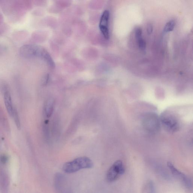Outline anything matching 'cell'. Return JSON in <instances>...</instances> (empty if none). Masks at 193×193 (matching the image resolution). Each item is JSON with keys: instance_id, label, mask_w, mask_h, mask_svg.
Here are the masks:
<instances>
[{"instance_id": "cell-1", "label": "cell", "mask_w": 193, "mask_h": 193, "mask_svg": "<svg viewBox=\"0 0 193 193\" xmlns=\"http://www.w3.org/2000/svg\"><path fill=\"white\" fill-rule=\"evenodd\" d=\"M94 164L92 160L87 157H81L75 159L63 165V169L66 173H74L82 169L91 168Z\"/></svg>"}, {"instance_id": "cell-13", "label": "cell", "mask_w": 193, "mask_h": 193, "mask_svg": "<svg viewBox=\"0 0 193 193\" xmlns=\"http://www.w3.org/2000/svg\"><path fill=\"white\" fill-rule=\"evenodd\" d=\"M8 160V156L2 154L0 155V163L2 164H6Z\"/></svg>"}, {"instance_id": "cell-15", "label": "cell", "mask_w": 193, "mask_h": 193, "mask_svg": "<svg viewBox=\"0 0 193 193\" xmlns=\"http://www.w3.org/2000/svg\"><path fill=\"white\" fill-rule=\"evenodd\" d=\"M153 26L151 24L148 25L147 27V32L148 35H151L153 32Z\"/></svg>"}, {"instance_id": "cell-8", "label": "cell", "mask_w": 193, "mask_h": 193, "mask_svg": "<svg viewBox=\"0 0 193 193\" xmlns=\"http://www.w3.org/2000/svg\"><path fill=\"white\" fill-rule=\"evenodd\" d=\"M54 103L53 100L50 98L48 100L46 104L45 107V114L47 117H50L52 114L54 108Z\"/></svg>"}, {"instance_id": "cell-11", "label": "cell", "mask_w": 193, "mask_h": 193, "mask_svg": "<svg viewBox=\"0 0 193 193\" xmlns=\"http://www.w3.org/2000/svg\"><path fill=\"white\" fill-rule=\"evenodd\" d=\"M13 117L14 119L15 123L16 124L17 129L20 130L21 128V124H20V118L18 112L16 108H14Z\"/></svg>"}, {"instance_id": "cell-4", "label": "cell", "mask_w": 193, "mask_h": 193, "mask_svg": "<svg viewBox=\"0 0 193 193\" xmlns=\"http://www.w3.org/2000/svg\"><path fill=\"white\" fill-rule=\"evenodd\" d=\"M162 123L167 130L173 132L179 127V123L176 117L170 114H164L161 116Z\"/></svg>"}, {"instance_id": "cell-5", "label": "cell", "mask_w": 193, "mask_h": 193, "mask_svg": "<svg viewBox=\"0 0 193 193\" xmlns=\"http://www.w3.org/2000/svg\"><path fill=\"white\" fill-rule=\"evenodd\" d=\"M110 13L108 10H105L101 16L99 24V28L102 34L106 39H108L110 34L108 29V22Z\"/></svg>"}, {"instance_id": "cell-3", "label": "cell", "mask_w": 193, "mask_h": 193, "mask_svg": "<svg viewBox=\"0 0 193 193\" xmlns=\"http://www.w3.org/2000/svg\"><path fill=\"white\" fill-rule=\"evenodd\" d=\"M167 166L173 176L179 179L186 188H191L192 187V183L191 179L185 173H182L175 167L170 162L167 163Z\"/></svg>"}, {"instance_id": "cell-14", "label": "cell", "mask_w": 193, "mask_h": 193, "mask_svg": "<svg viewBox=\"0 0 193 193\" xmlns=\"http://www.w3.org/2000/svg\"><path fill=\"white\" fill-rule=\"evenodd\" d=\"M142 29L140 28H138L135 31V37L137 40L142 38Z\"/></svg>"}, {"instance_id": "cell-10", "label": "cell", "mask_w": 193, "mask_h": 193, "mask_svg": "<svg viewBox=\"0 0 193 193\" xmlns=\"http://www.w3.org/2000/svg\"><path fill=\"white\" fill-rule=\"evenodd\" d=\"M175 26V22L173 20L168 22L164 26L163 32L164 33H167L168 32H172Z\"/></svg>"}, {"instance_id": "cell-7", "label": "cell", "mask_w": 193, "mask_h": 193, "mask_svg": "<svg viewBox=\"0 0 193 193\" xmlns=\"http://www.w3.org/2000/svg\"><path fill=\"white\" fill-rule=\"evenodd\" d=\"M4 101L8 114L11 117H13L14 108L13 107L11 95L8 91L4 93Z\"/></svg>"}, {"instance_id": "cell-6", "label": "cell", "mask_w": 193, "mask_h": 193, "mask_svg": "<svg viewBox=\"0 0 193 193\" xmlns=\"http://www.w3.org/2000/svg\"><path fill=\"white\" fill-rule=\"evenodd\" d=\"M9 185V179L8 175L0 166V191L1 192L7 193Z\"/></svg>"}, {"instance_id": "cell-12", "label": "cell", "mask_w": 193, "mask_h": 193, "mask_svg": "<svg viewBox=\"0 0 193 193\" xmlns=\"http://www.w3.org/2000/svg\"><path fill=\"white\" fill-rule=\"evenodd\" d=\"M139 48L141 50L144 51L146 47V43L145 41L142 38L137 40Z\"/></svg>"}, {"instance_id": "cell-16", "label": "cell", "mask_w": 193, "mask_h": 193, "mask_svg": "<svg viewBox=\"0 0 193 193\" xmlns=\"http://www.w3.org/2000/svg\"><path fill=\"white\" fill-rule=\"evenodd\" d=\"M1 15H0V21H1V20H2V18H1Z\"/></svg>"}, {"instance_id": "cell-9", "label": "cell", "mask_w": 193, "mask_h": 193, "mask_svg": "<svg viewBox=\"0 0 193 193\" xmlns=\"http://www.w3.org/2000/svg\"><path fill=\"white\" fill-rule=\"evenodd\" d=\"M144 190V193H156L155 187L152 182H148L146 184Z\"/></svg>"}, {"instance_id": "cell-2", "label": "cell", "mask_w": 193, "mask_h": 193, "mask_svg": "<svg viewBox=\"0 0 193 193\" xmlns=\"http://www.w3.org/2000/svg\"><path fill=\"white\" fill-rule=\"evenodd\" d=\"M125 172V168L123 162L121 160L117 161L107 171L106 178L107 182H114L123 175Z\"/></svg>"}]
</instances>
